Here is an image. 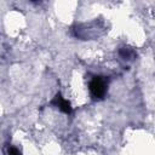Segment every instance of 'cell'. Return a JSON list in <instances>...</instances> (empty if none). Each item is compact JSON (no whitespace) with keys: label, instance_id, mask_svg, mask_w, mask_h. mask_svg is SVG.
<instances>
[{"label":"cell","instance_id":"obj_1","mask_svg":"<svg viewBox=\"0 0 155 155\" xmlns=\"http://www.w3.org/2000/svg\"><path fill=\"white\" fill-rule=\"evenodd\" d=\"M90 92L96 99L103 98L107 92V81L101 76H94L90 81Z\"/></svg>","mask_w":155,"mask_h":155},{"label":"cell","instance_id":"obj_2","mask_svg":"<svg viewBox=\"0 0 155 155\" xmlns=\"http://www.w3.org/2000/svg\"><path fill=\"white\" fill-rule=\"evenodd\" d=\"M51 104L53 105V107H57L61 111H63L64 114H70L71 113V105H70V103L58 92V93H56V96L53 97V99L51 101Z\"/></svg>","mask_w":155,"mask_h":155},{"label":"cell","instance_id":"obj_3","mask_svg":"<svg viewBox=\"0 0 155 155\" xmlns=\"http://www.w3.org/2000/svg\"><path fill=\"white\" fill-rule=\"evenodd\" d=\"M133 54H134V52H133L131 48H128V47H124V48L120 50V56H121L124 59H130Z\"/></svg>","mask_w":155,"mask_h":155},{"label":"cell","instance_id":"obj_4","mask_svg":"<svg viewBox=\"0 0 155 155\" xmlns=\"http://www.w3.org/2000/svg\"><path fill=\"white\" fill-rule=\"evenodd\" d=\"M7 155H21V151L16 147H8L7 149Z\"/></svg>","mask_w":155,"mask_h":155}]
</instances>
